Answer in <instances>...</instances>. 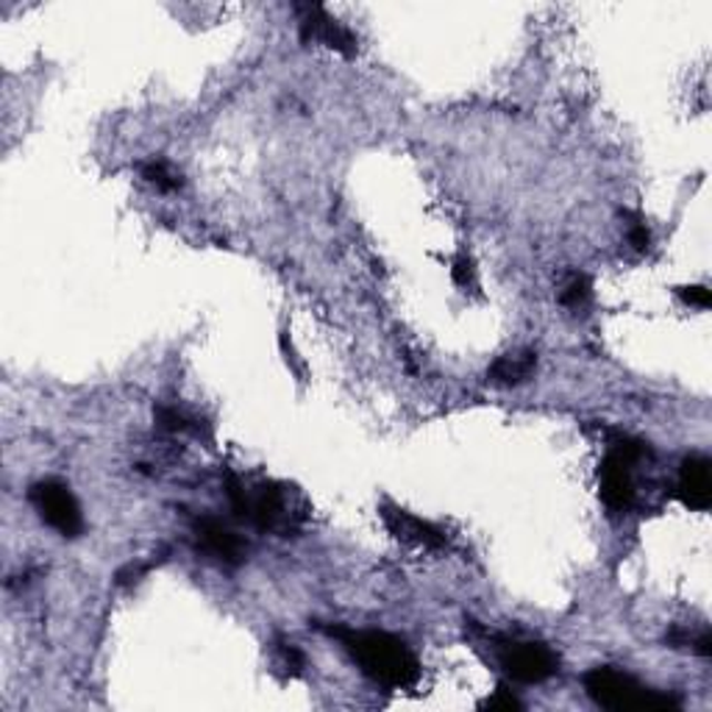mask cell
I'll list each match as a JSON object with an SVG mask.
<instances>
[{
    "label": "cell",
    "mask_w": 712,
    "mask_h": 712,
    "mask_svg": "<svg viewBox=\"0 0 712 712\" xmlns=\"http://www.w3.org/2000/svg\"><path fill=\"white\" fill-rule=\"evenodd\" d=\"M382 520L395 540L410 543V546H421V548L445 546V535L437 529V526H432L423 518H415V515H410L406 509L393 507V504H382Z\"/></svg>",
    "instance_id": "obj_8"
},
{
    "label": "cell",
    "mask_w": 712,
    "mask_h": 712,
    "mask_svg": "<svg viewBox=\"0 0 712 712\" xmlns=\"http://www.w3.org/2000/svg\"><path fill=\"white\" fill-rule=\"evenodd\" d=\"M679 296H682V301L690 303V307H710V290H706V287H679Z\"/></svg>",
    "instance_id": "obj_16"
},
{
    "label": "cell",
    "mask_w": 712,
    "mask_h": 712,
    "mask_svg": "<svg viewBox=\"0 0 712 712\" xmlns=\"http://www.w3.org/2000/svg\"><path fill=\"white\" fill-rule=\"evenodd\" d=\"M498 660L507 677L524 684H540L559 671V657L543 643H504Z\"/></svg>",
    "instance_id": "obj_5"
},
{
    "label": "cell",
    "mask_w": 712,
    "mask_h": 712,
    "mask_svg": "<svg viewBox=\"0 0 712 712\" xmlns=\"http://www.w3.org/2000/svg\"><path fill=\"white\" fill-rule=\"evenodd\" d=\"M195 535H198V546L204 548L206 554H211V557L223 559V563L237 565L243 559V554H246V546H243L240 537L234 535V532L217 518H200L198 524H195Z\"/></svg>",
    "instance_id": "obj_10"
},
{
    "label": "cell",
    "mask_w": 712,
    "mask_h": 712,
    "mask_svg": "<svg viewBox=\"0 0 712 712\" xmlns=\"http://www.w3.org/2000/svg\"><path fill=\"white\" fill-rule=\"evenodd\" d=\"M143 178L154 184L156 189H162V193H173V189L182 187V176H178V173L162 159H154L148 162V165H143Z\"/></svg>",
    "instance_id": "obj_12"
},
{
    "label": "cell",
    "mask_w": 712,
    "mask_h": 712,
    "mask_svg": "<svg viewBox=\"0 0 712 712\" xmlns=\"http://www.w3.org/2000/svg\"><path fill=\"white\" fill-rule=\"evenodd\" d=\"M228 496H231L237 515L259 529H287L292 520V504H287L285 487L279 485H257L246 487L237 479L228 482Z\"/></svg>",
    "instance_id": "obj_3"
},
{
    "label": "cell",
    "mask_w": 712,
    "mask_h": 712,
    "mask_svg": "<svg viewBox=\"0 0 712 712\" xmlns=\"http://www.w3.org/2000/svg\"><path fill=\"white\" fill-rule=\"evenodd\" d=\"M298 12H301L298 34H301L303 45H326L342 56L357 53V37L345 25L337 23L323 7H298Z\"/></svg>",
    "instance_id": "obj_6"
},
{
    "label": "cell",
    "mask_w": 712,
    "mask_h": 712,
    "mask_svg": "<svg viewBox=\"0 0 712 712\" xmlns=\"http://www.w3.org/2000/svg\"><path fill=\"white\" fill-rule=\"evenodd\" d=\"M482 710H493V712L496 710H520V701L515 699V695L502 684V688H498L491 699L482 701Z\"/></svg>",
    "instance_id": "obj_15"
},
{
    "label": "cell",
    "mask_w": 712,
    "mask_h": 712,
    "mask_svg": "<svg viewBox=\"0 0 712 712\" xmlns=\"http://www.w3.org/2000/svg\"><path fill=\"white\" fill-rule=\"evenodd\" d=\"M145 570H148V565L132 563V565H126L123 570H117V576H114V579H117V585H132V581H140V576H143Z\"/></svg>",
    "instance_id": "obj_19"
},
{
    "label": "cell",
    "mask_w": 712,
    "mask_h": 712,
    "mask_svg": "<svg viewBox=\"0 0 712 712\" xmlns=\"http://www.w3.org/2000/svg\"><path fill=\"white\" fill-rule=\"evenodd\" d=\"M156 421H159V426L167 429V432L187 429V421H184L176 410H165V406H159V410H156Z\"/></svg>",
    "instance_id": "obj_17"
},
{
    "label": "cell",
    "mask_w": 712,
    "mask_h": 712,
    "mask_svg": "<svg viewBox=\"0 0 712 712\" xmlns=\"http://www.w3.org/2000/svg\"><path fill=\"white\" fill-rule=\"evenodd\" d=\"M629 243H632L634 248H638V251H646V248H649V243H651V237H649V228H646V223H632V226H629Z\"/></svg>",
    "instance_id": "obj_18"
},
{
    "label": "cell",
    "mask_w": 712,
    "mask_h": 712,
    "mask_svg": "<svg viewBox=\"0 0 712 712\" xmlns=\"http://www.w3.org/2000/svg\"><path fill=\"white\" fill-rule=\"evenodd\" d=\"M679 498L693 513H704L712 504V482H710V460L701 454L684 456L679 467Z\"/></svg>",
    "instance_id": "obj_9"
},
{
    "label": "cell",
    "mask_w": 712,
    "mask_h": 712,
    "mask_svg": "<svg viewBox=\"0 0 712 712\" xmlns=\"http://www.w3.org/2000/svg\"><path fill=\"white\" fill-rule=\"evenodd\" d=\"M342 638L345 649L357 660V665L376 684L404 690L412 688L421 677V662L406 649L404 640L388 632H334Z\"/></svg>",
    "instance_id": "obj_1"
},
{
    "label": "cell",
    "mask_w": 712,
    "mask_h": 712,
    "mask_svg": "<svg viewBox=\"0 0 712 712\" xmlns=\"http://www.w3.org/2000/svg\"><path fill=\"white\" fill-rule=\"evenodd\" d=\"M585 690L596 704L607 706V710H649L662 712L679 706L677 699L665 693L649 690L640 684L638 679L629 673L618 671V668H592L585 677Z\"/></svg>",
    "instance_id": "obj_2"
},
{
    "label": "cell",
    "mask_w": 712,
    "mask_h": 712,
    "mask_svg": "<svg viewBox=\"0 0 712 712\" xmlns=\"http://www.w3.org/2000/svg\"><path fill=\"white\" fill-rule=\"evenodd\" d=\"M31 504L40 513V518L48 526L59 532L62 537H79L84 529V518H81V507L75 502V496L70 493L68 485L56 479L37 482L29 493Z\"/></svg>",
    "instance_id": "obj_4"
},
{
    "label": "cell",
    "mask_w": 712,
    "mask_h": 712,
    "mask_svg": "<svg viewBox=\"0 0 712 712\" xmlns=\"http://www.w3.org/2000/svg\"><path fill=\"white\" fill-rule=\"evenodd\" d=\"M632 465L634 460H629L623 451L612 448L605 456L599 467V493L601 502L612 509V513H623L634 498V482H632Z\"/></svg>",
    "instance_id": "obj_7"
},
{
    "label": "cell",
    "mask_w": 712,
    "mask_h": 712,
    "mask_svg": "<svg viewBox=\"0 0 712 712\" xmlns=\"http://www.w3.org/2000/svg\"><path fill=\"white\" fill-rule=\"evenodd\" d=\"M451 276L460 287H473L476 285V268H473V259L467 254H460L454 259V268H451Z\"/></svg>",
    "instance_id": "obj_14"
},
{
    "label": "cell",
    "mask_w": 712,
    "mask_h": 712,
    "mask_svg": "<svg viewBox=\"0 0 712 712\" xmlns=\"http://www.w3.org/2000/svg\"><path fill=\"white\" fill-rule=\"evenodd\" d=\"M535 365H537L535 351L507 353V357L493 362V368L487 371V379H491L493 384H504V388H509V384L526 382V379L532 376V371H535Z\"/></svg>",
    "instance_id": "obj_11"
},
{
    "label": "cell",
    "mask_w": 712,
    "mask_h": 712,
    "mask_svg": "<svg viewBox=\"0 0 712 712\" xmlns=\"http://www.w3.org/2000/svg\"><path fill=\"white\" fill-rule=\"evenodd\" d=\"M559 301L570 309H581L587 301H590V281L585 276L574 274L568 281H565L563 292H559Z\"/></svg>",
    "instance_id": "obj_13"
}]
</instances>
